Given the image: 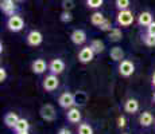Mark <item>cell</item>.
I'll use <instances>...</instances> for the list:
<instances>
[{"label": "cell", "instance_id": "7402d4cb", "mask_svg": "<svg viewBox=\"0 0 155 134\" xmlns=\"http://www.w3.org/2000/svg\"><path fill=\"white\" fill-rule=\"evenodd\" d=\"M104 22H105V17H104V15L101 14V12H93V14H92V16H91V23H92L93 26L100 27Z\"/></svg>", "mask_w": 155, "mask_h": 134}, {"label": "cell", "instance_id": "83f0119b", "mask_svg": "<svg viewBox=\"0 0 155 134\" xmlns=\"http://www.w3.org/2000/svg\"><path fill=\"white\" fill-rule=\"evenodd\" d=\"M104 0H86V5L89 8H100L103 5Z\"/></svg>", "mask_w": 155, "mask_h": 134}, {"label": "cell", "instance_id": "d590c367", "mask_svg": "<svg viewBox=\"0 0 155 134\" xmlns=\"http://www.w3.org/2000/svg\"><path fill=\"white\" fill-rule=\"evenodd\" d=\"M16 134H30L28 132H18Z\"/></svg>", "mask_w": 155, "mask_h": 134}, {"label": "cell", "instance_id": "5b68a950", "mask_svg": "<svg viewBox=\"0 0 155 134\" xmlns=\"http://www.w3.org/2000/svg\"><path fill=\"white\" fill-rule=\"evenodd\" d=\"M58 103H59V106L61 107H64V109H71V107H74L76 105H74V94H71V93H64V94H61L59 95V98H58Z\"/></svg>", "mask_w": 155, "mask_h": 134}, {"label": "cell", "instance_id": "e0dca14e", "mask_svg": "<svg viewBox=\"0 0 155 134\" xmlns=\"http://www.w3.org/2000/svg\"><path fill=\"white\" fill-rule=\"evenodd\" d=\"M153 122H154V117L150 111H143L140 114V117H139V123H140V126H143V127L151 126Z\"/></svg>", "mask_w": 155, "mask_h": 134}, {"label": "cell", "instance_id": "836d02e7", "mask_svg": "<svg viewBox=\"0 0 155 134\" xmlns=\"http://www.w3.org/2000/svg\"><path fill=\"white\" fill-rule=\"evenodd\" d=\"M57 134H71V132H70L69 129H66V127H61Z\"/></svg>", "mask_w": 155, "mask_h": 134}, {"label": "cell", "instance_id": "8fae6325", "mask_svg": "<svg viewBox=\"0 0 155 134\" xmlns=\"http://www.w3.org/2000/svg\"><path fill=\"white\" fill-rule=\"evenodd\" d=\"M88 101H89V95L86 94V91L80 90L74 93V105H76V107L85 106L88 103Z\"/></svg>", "mask_w": 155, "mask_h": 134}, {"label": "cell", "instance_id": "6da1fadb", "mask_svg": "<svg viewBox=\"0 0 155 134\" xmlns=\"http://www.w3.org/2000/svg\"><path fill=\"white\" fill-rule=\"evenodd\" d=\"M7 27L11 32H19L25 28V20H23V17L19 16V15H14V16L8 17Z\"/></svg>", "mask_w": 155, "mask_h": 134}, {"label": "cell", "instance_id": "f1b7e54d", "mask_svg": "<svg viewBox=\"0 0 155 134\" xmlns=\"http://www.w3.org/2000/svg\"><path fill=\"white\" fill-rule=\"evenodd\" d=\"M62 8L64 11H71L74 8V0H62Z\"/></svg>", "mask_w": 155, "mask_h": 134}, {"label": "cell", "instance_id": "d4e9b609", "mask_svg": "<svg viewBox=\"0 0 155 134\" xmlns=\"http://www.w3.org/2000/svg\"><path fill=\"white\" fill-rule=\"evenodd\" d=\"M78 134H93V129L89 123H80Z\"/></svg>", "mask_w": 155, "mask_h": 134}, {"label": "cell", "instance_id": "ac0fdd59", "mask_svg": "<svg viewBox=\"0 0 155 134\" xmlns=\"http://www.w3.org/2000/svg\"><path fill=\"white\" fill-rule=\"evenodd\" d=\"M153 22H154L153 15H151V12H148V11L142 12L140 15H139V17H138V23L140 26H143V27H148Z\"/></svg>", "mask_w": 155, "mask_h": 134}, {"label": "cell", "instance_id": "277c9868", "mask_svg": "<svg viewBox=\"0 0 155 134\" xmlns=\"http://www.w3.org/2000/svg\"><path fill=\"white\" fill-rule=\"evenodd\" d=\"M134 73H135V64H134L132 62L127 61V59L120 62V64H119V74H120L121 76L128 78V76H131Z\"/></svg>", "mask_w": 155, "mask_h": 134}, {"label": "cell", "instance_id": "52a82bcc", "mask_svg": "<svg viewBox=\"0 0 155 134\" xmlns=\"http://www.w3.org/2000/svg\"><path fill=\"white\" fill-rule=\"evenodd\" d=\"M26 40H27V44H28V46L37 47V46H39V44L43 42V35L41 34L39 31H37V30H32V31L28 32V35H27V38H26Z\"/></svg>", "mask_w": 155, "mask_h": 134}, {"label": "cell", "instance_id": "f35d334b", "mask_svg": "<svg viewBox=\"0 0 155 134\" xmlns=\"http://www.w3.org/2000/svg\"><path fill=\"white\" fill-rule=\"evenodd\" d=\"M124 134H128V133H124Z\"/></svg>", "mask_w": 155, "mask_h": 134}, {"label": "cell", "instance_id": "f546056e", "mask_svg": "<svg viewBox=\"0 0 155 134\" xmlns=\"http://www.w3.org/2000/svg\"><path fill=\"white\" fill-rule=\"evenodd\" d=\"M99 28L101 30V31L109 32V31H111V30L113 28V27H112V24H111V20H109V19H105V22H104L103 24H101V26L99 27Z\"/></svg>", "mask_w": 155, "mask_h": 134}, {"label": "cell", "instance_id": "e575fe53", "mask_svg": "<svg viewBox=\"0 0 155 134\" xmlns=\"http://www.w3.org/2000/svg\"><path fill=\"white\" fill-rule=\"evenodd\" d=\"M151 83H153V86L155 87V73L153 74V78H151Z\"/></svg>", "mask_w": 155, "mask_h": 134}, {"label": "cell", "instance_id": "7a4b0ae2", "mask_svg": "<svg viewBox=\"0 0 155 134\" xmlns=\"http://www.w3.org/2000/svg\"><path fill=\"white\" fill-rule=\"evenodd\" d=\"M116 20H117V24L119 26L128 27V26H131L134 23V20H135V16H134V14L131 12L130 10H124V11H119Z\"/></svg>", "mask_w": 155, "mask_h": 134}, {"label": "cell", "instance_id": "7c38bea8", "mask_svg": "<svg viewBox=\"0 0 155 134\" xmlns=\"http://www.w3.org/2000/svg\"><path fill=\"white\" fill-rule=\"evenodd\" d=\"M0 8H2V11L5 15H8V16H14V12H15V10H16V5H15L14 0H2V3H0Z\"/></svg>", "mask_w": 155, "mask_h": 134}, {"label": "cell", "instance_id": "4dcf8cb0", "mask_svg": "<svg viewBox=\"0 0 155 134\" xmlns=\"http://www.w3.org/2000/svg\"><path fill=\"white\" fill-rule=\"evenodd\" d=\"M126 125H127V120H126V117H124V115H120V117L117 118V126L123 129V127H126Z\"/></svg>", "mask_w": 155, "mask_h": 134}, {"label": "cell", "instance_id": "5bb4252c", "mask_svg": "<svg viewBox=\"0 0 155 134\" xmlns=\"http://www.w3.org/2000/svg\"><path fill=\"white\" fill-rule=\"evenodd\" d=\"M46 68H47V64H46V62H45L43 59H35V61L32 62V64H31L32 73L38 74V75L43 74L45 71H46Z\"/></svg>", "mask_w": 155, "mask_h": 134}, {"label": "cell", "instance_id": "30bf717a", "mask_svg": "<svg viewBox=\"0 0 155 134\" xmlns=\"http://www.w3.org/2000/svg\"><path fill=\"white\" fill-rule=\"evenodd\" d=\"M70 40L76 46H81V44H84L86 42V32L84 30H74L70 35Z\"/></svg>", "mask_w": 155, "mask_h": 134}, {"label": "cell", "instance_id": "74e56055", "mask_svg": "<svg viewBox=\"0 0 155 134\" xmlns=\"http://www.w3.org/2000/svg\"><path fill=\"white\" fill-rule=\"evenodd\" d=\"M153 99H154V102H155V93H154V95H153Z\"/></svg>", "mask_w": 155, "mask_h": 134}, {"label": "cell", "instance_id": "484cf974", "mask_svg": "<svg viewBox=\"0 0 155 134\" xmlns=\"http://www.w3.org/2000/svg\"><path fill=\"white\" fill-rule=\"evenodd\" d=\"M128 7H130V0H116V8L119 11L128 10Z\"/></svg>", "mask_w": 155, "mask_h": 134}, {"label": "cell", "instance_id": "d6986e66", "mask_svg": "<svg viewBox=\"0 0 155 134\" xmlns=\"http://www.w3.org/2000/svg\"><path fill=\"white\" fill-rule=\"evenodd\" d=\"M109 55H111V59L115 62H121L124 61V51L121 47L119 46H115L111 48V52H109Z\"/></svg>", "mask_w": 155, "mask_h": 134}, {"label": "cell", "instance_id": "8992f818", "mask_svg": "<svg viewBox=\"0 0 155 134\" xmlns=\"http://www.w3.org/2000/svg\"><path fill=\"white\" fill-rule=\"evenodd\" d=\"M43 89L46 91H54L57 87L59 86V80L58 78H57V75H54V74H50V75H47L46 78L43 79V83H42Z\"/></svg>", "mask_w": 155, "mask_h": 134}, {"label": "cell", "instance_id": "1f68e13d", "mask_svg": "<svg viewBox=\"0 0 155 134\" xmlns=\"http://www.w3.org/2000/svg\"><path fill=\"white\" fill-rule=\"evenodd\" d=\"M7 79V70H5L4 67L0 68V82H4V80Z\"/></svg>", "mask_w": 155, "mask_h": 134}, {"label": "cell", "instance_id": "44dd1931", "mask_svg": "<svg viewBox=\"0 0 155 134\" xmlns=\"http://www.w3.org/2000/svg\"><path fill=\"white\" fill-rule=\"evenodd\" d=\"M91 48L93 50L94 54H101L104 51V48H105V46H104V42L100 40V39H93L91 42Z\"/></svg>", "mask_w": 155, "mask_h": 134}, {"label": "cell", "instance_id": "9c48e42d", "mask_svg": "<svg viewBox=\"0 0 155 134\" xmlns=\"http://www.w3.org/2000/svg\"><path fill=\"white\" fill-rule=\"evenodd\" d=\"M94 58V52L93 50L91 48V46L88 47H84V48H81V51L78 52V61L81 62V63H89V62H92Z\"/></svg>", "mask_w": 155, "mask_h": 134}, {"label": "cell", "instance_id": "ffe728a7", "mask_svg": "<svg viewBox=\"0 0 155 134\" xmlns=\"http://www.w3.org/2000/svg\"><path fill=\"white\" fill-rule=\"evenodd\" d=\"M108 39L111 42H120L123 39V32L119 27H113L111 31L108 32Z\"/></svg>", "mask_w": 155, "mask_h": 134}, {"label": "cell", "instance_id": "3957f363", "mask_svg": "<svg viewBox=\"0 0 155 134\" xmlns=\"http://www.w3.org/2000/svg\"><path fill=\"white\" fill-rule=\"evenodd\" d=\"M39 115L42 117V120L47 121V122H53L57 118V111H55V107L50 103H46L41 107L39 110Z\"/></svg>", "mask_w": 155, "mask_h": 134}, {"label": "cell", "instance_id": "8d00e7d4", "mask_svg": "<svg viewBox=\"0 0 155 134\" xmlns=\"http://www.w3.org/2000/svg\"><path fill=\"white\" fill-rule=\"evenodd\" d=\"M14 2H15V3H20V2H22V0H14Z\"/></svg>", "mask_w": 155, "mask_h": 134}, {"label": "cell", "instance_id": "9a60e30c", "mask_svg": "<svg viewBox=\"0 0 155 134\" xmlns=\"http://www.w3.org/2000/svg\"><path fill=\"white\" fill-rule=\"evenodd\" d=\"M124 110H126V113H128V114H135V113L139 110L138 99H135V98L127 99L126 102H124Z\"/></svg>", "mask_w": 155, "mask_h": 134}, {"label": "cell", "instance_id": "ba28073f", "mask_svg": "<svg viewBox=\"0 0 155 134\" xmlns=\"http://www.w3.org/2000/svg\"><path fill=\"white\" fill-rule=\"evenodd\" d=\"M49 70H50V73L54 74V75H59V74H62L65 70V62L59 58L53 59L49 64Z\"/></svg>", "mask_w": 155, "mask_h": 134}, {"label": "cell", "instance_id": "d6a6232c", "mask_svg": "<svg viewBox=\"0 0 155 134\" xmlns=\"http://www.w3.org/2000/svg\"><path fill=\"white\" fill-rule=\"evenodd\" d=\"M147 34L154 35V36H155V22H153L150 26L147 27Z\"/></svg>", "mask_w": 155, "mask_h": 134}, {"label": "cell", "instance_id": "4316f807", "mask_svg": "<svg viewBox=\"0 0 155 134\" xmlns=\"http://www.w3.org/2000/svg\"><path fill=\"white\" fill-rule=\"evenodd\" d=\"M59 19H61V22H64V23H69L73 20V15H71L70 11H64V12L61 14V16H59Z\"/></svg>", "mask_w": 155, "mask_h": 134}, {"label": "cell", "instance_id": "2e32d148", "mask_svg": "<svg viewBox=\"0 0 155 134\" xmlns=\"http://www.w3.org/2000/svg\"><path fill=\"white\" fill-rule=\"evenodd\" d=\"M20 118H19V115L16 114V113H14V111H10V113H7L5 114V117H4V123H5V126H8V127H14L16 126V123H18V121H19Z\"/></svg>", "mask_w": 155, "mask_h": 134}, {"label": "cell", "instance_id": "603a6c76", "mask_svg": "<svg viewBox=\"0 0 155 134\" xmlns=\"http://www.w3.org/2000/svg\"><path fill=\"white\" fill-rule=\"evenodd\" d=\"M14 129L16 130V133H18V132H28V129H30V123H28V121H27V120H25V118H20V120L18 121L16 126H15Z\"/></svg>", "mask_w": 155, "mask_h": 134}, {"label": "cell", "instance_id": "cb8c5ba5", "mask_svg": "<svg viewBox=\"0 0 155 134\" xmlns=\"http://www.w3.org/2000/svg\"><path fill=\"white\" fill-rule=\"evenodd\" d=\"M142 39H143V43H144L147 47H154L155 46V36L154 35H150V34L146 32V34L142 36Z\"/></svg>", "mask_w": 155, "mask_h": 134}, {"label": "cell", "instance_id": "4fadbf2b", "mask_svg": "<svg viewBox=\"0 0 155 134\" xmlns=\"http://www.w3.org/2000/svg\"><path fill=\"white\" fill-rule=\"evenodd\" d=\"M81 111H80V109L78 107H71V109L68 110V113H66V118H68V121L70 122V123H78L80 121H81Z\"/></svg>", "mask_w": 155, "mask_h": 134}]
</instances>
